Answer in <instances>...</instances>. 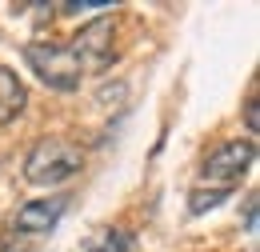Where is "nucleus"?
Masks as SVG:
<instances>
[{"mask_svg":"<svg viewBox=\"0 0 260 252\" xmlns=\"http://www.w3.org/2000/svg\"><path fill=\"white\" fill-rule=\"evenodd\" d=\"M228 196H232V188H192L188 192V212H192V216H204V212H212L216 204H224Z\"/></svg>","mask_w":260,"mask_h":252,"instance_id":"6e6552de","label":"nucleus"},{"mask_svg":"<svg viewBox=\"0 0 260 252\" xmlns=\"http://www.w3.org/2000/svg\"><path fill=\"white\" fill-rule=\"evenodd\" d=\"M244 228L248 232H256V192L248 196V204H244Z\"/></svg>","mask_w":260,"mask_h":252,"instance_id":"9b49d317","label":"nucleus"},{"mask_svg":"<svg viewBox=\"0 0 260 252\" xmlns=\"http://www.w3.org/2000/svg\"><path fill=\"white\" fill-rule=\"evenodd\" d=\"M68 52L80 60L84 72H100V68H108V60H112V16H96V20H88L84 28L72 36Z\"/></svg>","mask_w":260,"mask_h":252,"instance_id":"20e7f679","label":"nucleus"},{"mask_svg":"<svg viewBox=\"0 0 260 252\" xmlns=\"http://www.w3.org/2000/svg\"><path fill=\"white\" fill-rule=\"evenodd\" d=\"M80 168H84V148L80 144H72L64 136H44L24 156V180L40 184V188H52V184L72 180Z\"/></svg>","mask_w":260,"mask_h":252,"instance_id":"f257e3e1","label":"nucleus"},{"mask_svg":"<svg viewBox=\"0 0 260 252\" xmlns=\"http://www.w3.org/2000/svg\"><path fill=\"white\" fill-rule=\"evenodd\" d=\"M252 160H256V140H224L220 148L208 152L200 176H204L208 188H232L236 192L240 176L252 168ZM204 184H200V188H204Z\"/></svg>","mask_w":260,"mask_h":252,"instance_id":"7ed1b4c3","label":"nucleus"},{"mask_svg":"<svg viewBox=\"0 0 260 252\" xmlns=\"http://www.w3.org/2000/svg\"><path fill=\"white\" fill-rule=\"evenodd\" d=\"M24 60L32 68V76L44 88H52V92H76L80 80H84V68L68 52V44L32 40V44H24Z\"/></svg>","mask_w":260,"mask_h":252,"instance_id":"f03ea898","label":"nucleus"},{"mask_svg":"<svg viewBox=\"0 0 260 252\" xmlns=\"http://www.w3.org/2000/svg\"><path fill=\"white\" fill-rule=\"evenodd\" d=\"M260 104L256 100H248V108H244V124H248V140L256 136V128H260V112H256Z\"/></svg>","mask_w":260,"mask_h":252,"instance_id":"9d476101","label":"nucleus"},{"mask_svg":"<svg viewBox=\"0 0 260 252\" xmlns=\"http://www.w3.org/2000/svg\"><path fill=\"white\" fill-rule=\"evenodd\" d=\"M248 252H252V248H248Z\"/></svg>","mask_w":260,"mask_h":252,"instance_id":"f8f14e48","label":"nucleus"},{"mask_svg":"<svg viewBox=\"0 0 260 252\" xmlns=\"http://www.w3.org/2000/svg\"><path fill=\"white\" fill-rule=\"evenodd\" d=\"M24 104H28L24 80H20L8 64H0V124H12V120L24 112Z\"/></svg>","mask_w":260,"mask_h":252,"instance_id":"423d86ee","label":"nucleus"},{"mask_svg":"<svg viewBox=\"0 0 260 252\" xmlns=\"http://www.w3.org/2000/svg\"><path fill=\"white\" fill-rule=\"evenodd\" d=\"M128 248H132V240L120 228H100L96 236L84 240V252H128Z\"/></svg>","mask_w":260,"mask_h":252,"instance_id":"0eeeda50","label":"nucleus"},{"mask_svg":"<svg viewBox=\"0 0 260 252\" xmlns=\"http://www.w3.org/2000/svg\"><path fill=\"white\" fill-rule=\"evenodd\" d=\"M64 208H68L64 196L28 200V204H20V208H16V216H12V228H16L20 236H40V232H48V228H56V224H60Z\"/></svg>","mask_w":260,"mask_h":252,"instance_id":"39448f33","label":"nucleus"},{"mask_svg":"<svg viewBox=\"0 0 260 252\" xmlns=\"http://www.w3.org/2000/svg\"><path fill=\"white\" fill-rule=\"evenodd\" d=\"M92 8L112 12V0H68V4H60V12H92Z\"/></svg>","mask_w":260,"mask_h":252,"instance_id":"1a4fd4ad","label":"nucleus"}]
</instances>
